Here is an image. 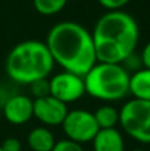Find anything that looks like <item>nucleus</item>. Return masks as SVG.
Returning a JSON list of instances; mask_svg holds the SVG:
<instances>
[{"instance_id":"nucleus-12","label":"nucleus","mask_w":150,"mask_h":151,"mask_svg":"<svg viewBox=\"0 0 150 151\" xmlns=\"http://www.w3.org/2000/svg\"><path fill=\"white\" fill-rule=\"evenodd\" d=\"M27 143L32 151H52L56 143V138L47 126H39L29 131Z\"/></svg>"},{"instance_id":"nucleus-3","label":"nucleus","mask_w":150,"mask_h":151,"mask_svg":"<svg viewBox=\"0 0 150 151\" xmlns=\"http://www.w3.org/2000/svg\"><path fill=\"white\" fill-rule=\"evenodd\" d=\"M55 63L45 42L25 40L16 44L5 58V73L16 83L31 85L48 78Z\"/></svg>"},{"instance_id":"nucleus-4","label":"nucleus","mask_w":150,"mask_h":151,"mask_svg":"<svg viewBox=\"0 0 150 151\" xmlns=\"http://www.w3.org/2000/svg\"><path fill=\"white\" fill-rule=\"evenodd\" d=\"M130 73L121 64L97 61L84 76L85 91L105 102L121 101L129 96Z\"/></svg>"},{"instance_id":"nucleus-7","label":"nucleus","mask_w":150,"mask_h":151,"mask_svg":"<svg viewBox=\"0 0 150 151\" xmlns=\"http://www.w3.org/2000/svg\"><path fill=\"white\" fill-rule=\"evenodd\" d=\"M49 83V96L64 104H72L87 94L85 91L84 77L72 72L63 70L60 73L52 76L48 80Z\"/></svg>"},{"instance_id":"nucleus-11","label":"nucleus","mask_w":150,"mask_h":151,"mask_svg":"<svg viewBox=\"0 0 150 151\" xmlns=\"http://www.w3.org/2000/svg\"><path fill=\"white\" fill-rule=\"evenodd\" d=\"M129 94L133 98L150 101V69L141 68L130 73Z\"/></svg>"},{"instance_id":"nucleus-2","label":"nucleus","mask_w":150,"mask_h":151,"mask_svg":"<svg viewBox=\"0 0 150 151\" xmlns=\"http://www.w3.org/2000/svg\"><path fill=\"white\" fill-rule=\"evenodd\" d=\"M97 61L122 64L136 52L140 27L128 12L108 11L97 20L92 32Z\"/></svg>"},{"instance_id":"nucleus-10","label":"nucleus","mask_w":150,"mask_h":151,"mask_svg":"<svg viewBox=\"0 0 150 151\" xmlns=\"http://www.w3.org/2000/svg\"><path fill=\"white\" fill-rule=\"evenodd\" d=\"M90 143L93 151H125L124 137L116 127L100 129Z\"/></svg>"},{"instance_id":"nucleus-16","label":"nucleus","mask_w":150,"mask_h":151,"mask_svg":"<svg viewBox=\"0 0 150 151\" xmlns=\"http://www.w3.org/2000/svg\"><path fill=\"white\" fill-rule=\"evenodd\" d=\"M52 151H85L80 143L71 141V139H61V141H56L55 147Z\"/></svg>"},{"instance_id":"nucleus-8","label":"nucleus","mask_w":150,"mask_h":151,"mask_svg":"<svg viewBox=\"0 0 150 151\" xmlns=\"http://www.w3.org/2000/svg\"><path fill=\"white\" fill-rule=\"evenodd\" d=\"M68 113L66 104L56 99L52 96L33 98V117L47 127L60 126Z\"/></svg>"},{"instance_id":"nucleus-14","label":"nucleus","mask_w":150,"mask_h":151,"mask_svg":"<svg viewBox=\"0 0 150 151\" xmlns=\"http://www.w3.org/2000/svg\"><path fill=\"white\" fill-rule=\"evenodd\" d=\"M68 0H33V7L40 15L53 16L65 8Z\"/></svg>"},{"instance_id":"nucleus-17","label":"nucleus","mask_w":150,"mask_h":151,"mask_svg":"<svg viewBox=\"0 0 150 151\" xmlns=\"http://www.w3.org/2000/svg\"><path fill=\"white\" fill-rule=\"evenodd\" d=\"M101 7H104L108 11H120L129 4L130 0H97Z\"/></svg>"},{"instance_id":"nucleus-15","label":"nucleus","mask_w":150,"mask_h":151,"mask_svg":"<svg viewBox=\"0 0 150 151\" xmlns=\"http://www.w3.org/2000/svg\"><path fill=\"white\" fill-rule=\"evenodd\" d=\"M29 86H31V93L33 94L35 98H40V97H44L49 94V83H48L47 78L35 81Z\"/></svg>"},{"instance_id":"nucleus-1","label":"nucleus","mask_w":150,"mask_h":151,"mask_svg":"<svg viewBox=\"0 0 150 151\" xmlns=\"http://www.w3.org/2000/svg\"><path fill=\"white\" fill-rule=\"evenodd\" d=\"M48 50L63 70L84 77L97 63L92 32L76 21H60L49 29Z\"/></svg>"},{"instance_id":"nucleus-21","label":"nucleus","mask_w":150,"mask_h":151,"mask_svg":"<svg viewBox=\"0 0 150 151\" xmlns=\"http://www.w3.org/2000/svg\"><path fill=\"white\" fill-rule=\"evenodd\" d=\"M0 151H3V150H1V147H0Z\"/></svg>"},{"instance_id":"nucleus-5","label":"nucleus","mask_w":150,"mask_h":151,"mask_svg":"<svg viewBox=\"0 0 150 151\" xmlns=\"http://www.w3.org/2000/svg\"><path fill=\"white\" fill-rule=\"evenodd\" d=\"M120 126L134 141L150 145V101L132 98L120 109Z\"/></svg>"},{"instance_id":"nucleus-19","label":"nucleus","mask_w":150,"mask_h":151,"mask_svg":"<svg viewBox=\"0 0 150 151\" xmlns=\"http://www.w3.org/2000/svg\"><path fill=\"white\" fill-rule=\"evenodd\" d=\"M140 57H141V61H142L144 68H149L150 69V40L145 44V47H144Z\"/></svg>"},{"instance_id":"nucleus-9","label":"nucleus","mask_w":150,"mask_h":151,"mask_svg":"<svg viewBox=\"0 0 150 151\" xmlns=\"http://www.w3.org/2000/svg\"><path fill=\"white\" fill-rule=\"evenodd\" d=\"M3 115L12 125H24L33 117V99L28 96L15 94L3 105Z\"/></svg>"},{"instance_id":"nucleus-6","label":"nucleus","mask_w":150,"mask_h":151,"mask_svg":"<svg viewBox=\"0 0 150 151\" xmlns=\"http://www.w3.org/2000/svg\"><path fill=\"white\" fill-rule=\"evenodd\" d=\"M61 127L66 135V139L80 145L92 142L100 130L93 113L84 109H74L71 111L68 110Z\"/></svg>"},{"instance_id":"nucleus-13","label":"nucleus","mask_w":150,"mask_h":151,"mask_svg":"<svg viewBox=\"0 0 150 151\" xmlns=\"http://www.w3.org/2000/svg\"><path fill=\"white\" fill-rule=\"evenodd\" d=\"M100 129H113L120 123V110L112 105H102L93 113Z\"/></svg>"},{"instance_id":"nucleus-20","label":"nucleus","mask_w":150,"mask_h":151,"mask_svg":"<svg viewBox=\"0 0 150 151\" xmlns=\"http://www.w3.org/2000/svg\"><path fill=\"white\" fill-rule=\"evenodd\" d=\"M132 151H145V150H141V149H134V150H132Z\"/></svg>"},{"instance_id":"nucleus-18","label":"nucleus","mask_w":150,"mask_h":151,"mask_svg":"<svg viewBox=\"0 0 150 151\" xmlns=\"http://www.w3.org/2000/svg\"><path fill=\"white\" fill-rule=\"evenodd\" d=\"M3 151H21V142L15 137L7 138L1 145H0Z\"/></svg>"}]
</instances>
